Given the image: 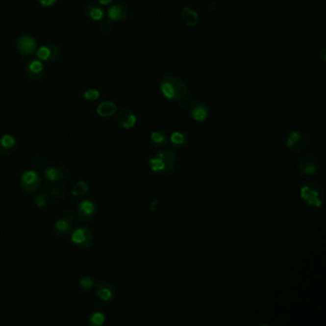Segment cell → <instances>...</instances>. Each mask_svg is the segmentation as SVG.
<instances>
[{"label": "cell", "mask_w": 326, "mask_h": 326, "mask_svg": "<svg viewBox=\"0 0 326 326\" xmlns=\"http://www.w3.org/2000/svg\"><path fill=\"white\" fill-rule=\"evenodd\" d=\"M160 90L163 96L170 100L183 102L189 98V88L186 82L173 74L162 77L160 82Z\"/></svg>", "instance_id": "6da1fadb"}, {"label": "cell", "mask_w": 326, "mask_h": 326, "mask_svg": "<svg viewBox=\"0 0 326 326\" xmlns=\"http://www.w3.org/2000/svg\"><path fill=\"white\" fill-rule=\"evenodd\" d=\"M300 196L304 206L313 211L321 209L326 200L323 186L315 181L305 182L301 188Z\"/></svg>", "instance_id": "7a4b0ae2"}, {"label": "cell", "mask_w": 326, "mask_h": 326, "mask_svg": "<svg viewBox=\"0 0 326 326\" xmlns=\"http://www.w3.org/2000/svg\"><path fill=\"white\" fill-rule=\"evenodd\" d=\"M151 172L158 174H169L178 166L177 154L171 150H163L154 153L149 160Z\"/></svg>", "instance_id": "3957f363"}, {"label": "cell", "mask_w": 326, "mask_h": 326, "mask_svg": "<svg viewBox=\"0 0 326 326\" xmlns=\"http://www.w3.org/2000/svg\"><path fill=\"white\" fill-rule=\"evenodd\" d=\"M297 173L301 178L316 176L320 171V161L313 154H304L297 163Z\"/></svg>", "instance_id": "277c9868"}, {"label": "cell", "mask_w": 326, "mask_h": 326, "mask_svg": "<svg viewBox=\"0 0 326 326\" xmlns=\"http://www.w3.org/2000/svg\"><path fill=\"white\" fill-rule=\"evenodd\" d=\"M284 145L286 149L291 150L292 152H301L310 145V138L309 136L301 130H291L289 131L285 139H284Z\"/></svg>", "instance_id": "5b68a950"}, {"label": "cell", "mask_w": 326, "mask_h": 326, "mask_svg": "<svg viewBox=\"0 0 326 326\" xmlns=\"http://www.w3.org/2000/svg\"><path fill=\"white\" fill-rule=\"evenodd\" d=\"M95 235L89 228L82 227L74 230L71 236V240L74 245L79 249H88L94 243Z\"/></svg>", "instance_id": "8992f818"}, {"label": "cell", "mask_w": 326, "mask_h": 326, "mask_svg": "<svg viewBox=\"0 0 326 326\" xmlns=\"http://www.w3.org/2000/svg\"><path fill=\"white\" fill-rule=\"evenodd\" d=\"M96 205L90 199H84L78 203L74 211L75 218L79 222L90 221L96 213Z\"/></svg>", "instance_id": "52a82bcc"}, {"label": "cell", "mask_w": 326, "mask_h": 326, "mask_svg": "<svg viewBox=\"0 0 326 326\" xmlns=\"http://www.w3.org/2000/svg\"><path fill=\"white\" fill-rule=\"evenodd\" d=\"M189 113L193 121L203 123L210 117V109L205 102L200 100H192L189 103Z\"/></svg>", "instance_id": "ba28073f"}, {"label": "cell", "mask_w": 326, "mask_h": 326, "mask_svg": "<svg viewBox=\"0 0 326 326\" xmlns=\"http://www.w3.org/2000/svg\"><path fill=\"white\" fill-rule=\"evenodd\" d=\"M20 186L24 192H37L40 186V177L39 173L35 171H26L20 177Z\"/></svg>", "instance_id": "9c48e42d"}, {"label": "cell", "mask_w": 326, "mask_h": 326, "mask_svg": "<svg viewBox=\"0 0 326 326\" xmlns=\"http://www.w3.org/2000/svg\"><path fill=\"white\" fill-rule=\"evenodd\" d=\"M16 46L21 55L28 57L38 50V41L30 35H22L17 40Z\"/></svg>", "instance_id": "30bf717a"}, {"label": "cell", "mask_w": 326, "mask_h": 326, "mask_svg": "<svg viewBox=\"0 0 326 326\" xmlns=\"http://www.w3.org/2000/svg\"><path fill=\"white\" fill-rule=\"evenodd\" d=\"M36 54L42 62H55L60 57V49L55 44H45L38 48Z\"/></svg>", "instance_id": "8fae6325"}, {"label": "cell", "mask_w": 326, "mask_h": 326, "mask_svg": "<svg viewBox=\"0 0 326 326\" xmlns=\"http://www.w3.org/2000/svg\"><path fill=\"white\" fill-rule=\"evenodd\" d=\"M25 71L29 78L33 80L41 79L45 74L44 64L39 58H31L26 62Z\"/></svg>", "instance_id": "7c38bea8"}, {"label": "cell", "mask_w": 326, "mask_h": 326, "mask_svg": "<svg viewBox=\"0 0 326 326\" xmlns=\"http://www.w3.org/2000/svg\"><path fill=\"white\" fill-rule=\"evenodd\" d=\"M108 20L112 22H123L130 19V11L124 4H114L107 10Z\"/></svg>", "instance_id": "4fadbf2b"}, {"label": "cell", "mask_w": 326, "mask_h": 326, "mask_svg": "<svg viewBox=\"0 0 326 326\" xmlns=\"http://www.w3.org/2000/svg\"><path fill=\"white\" fill-rule=\"evenodd\" d=\"M95 292L98 299L102 302H111L115 299V289L106 281L98 282L95 286Z\"/></svg>", "instance_id": "5bb4252c"}, {"label": "cell", "mask_w": 326, "mask_h": 326, "mask_svg": "<svg viewBox=\"0 0 326 326\" xmlns=\"http://www.w3.org/2000/svg\"><path fill=\"white\" fill-rule=\"evenodd\" d=\"M117 122L122 128L131 129L137 123V118L129 109H122L117 116Z\"/></svg>", "instance_id": "9a60e30c"}, {"label": "cell", "mask_w": 326, "mask_h": 326, "mask_svg": "<svg viewBox=\"0 0 326 326\" xmlns=\"http://www.w3.org/2000/svg\"><path fill=\"white\" fill-rule=\"evenodd\" d=\"M85 16L88 20L100 23L104 20V10L100 4L91 2L85 8Z\"/></svg>", "instance_id": "2e32d148"}, {"label": "cell", "mask_w": 326, "mask_h": 326, "mask_svg": "<svg viewBox=\"0 0 326 326\" xmlns=\"http://www.w3.org/2000/svg\"><path fill=\"white\" fill-rule=\"evenodd\" d=\"M190 141V136L189 133L183 129H179L174 131L173 134L170 137V143L171 146L173 147L174 150H179L183 149L188 145Z\"/></svg>", "instance_id": "e0dca14e"}, {"label": "cell", "mask_w": 326, "mask_h": 326, "mask_svg": "<svg viewBox=\"0 0 326 326\" xmlns=\"http://www.w3.org/2000/svg\"><path fill=\"white\" fill-rule=\"evenodd\" d=\"M44 176L51 182H58L64 180L68 176V172L63 167H49L44 171Z\"/></svg>", "instance_id": "ac0fdd59"}, {"label": "cell", "mask_w": 326, "mask_h": 326, "mask_svg": "<svg viewBox=\"0 0 326 326\" xmlns=\"http://www.w3.org/2000/svg\"><path fill=\"white\" fill-rule=\"evenodd\" d=\"M17 147V141L14 136L10 134L2 135L0 137V155L7 156L12 153Z\"/></svg>", "instance_id": "d6986e66"}, {"label": "cell", "mask_w": 326, "mask_h": 326, "mask_svg": "<svg viewBox=\"0 0 326 326\" xmlns=\"http://www.w3.org/2000/svg\"><path fill=\"white\" fill-rule=\"evenodd\" d=\"M118 107L112 100H104L97 107V114L102 118H108L116 114Z\"/></svg>", "instance_id": "ffe728a7"}, {"label": "cell", "mask_w": 326, "mask_h": 326, "mask_svg": "<svg viewBox=\"0 0 326 326\" xmlns=\"http://www.w3.org/2000/svg\"><path fill=\"white\" fill-rule=\"evenodd\" d=\"M181 17L184 20V22L188 26H196L199 21V16L196 11H194L191 7H184L181 10Z\"/></svg>", "instance_id": "44dd1931"}, {"label": "cell", "mask_w": 326, "mask_h": 326, "mask_svg": "<svg viewBox=\"0 0 326 326\" xmlns=\"http://www.w3.org/2000/svg\"><path fill=\"white\" fill-rule=\"evenodd\" d=\"M170 138L163 130H155L150 135V142L155 148L162 149L169 144Z\"/></svg>", "instance_id": "7402d4cb"}, {"label": "cell", "mask_w": 326, "mask_h": 326, "mask_svg": "<svg viewBox=\"0 0 326 326\" xmlns=\"http://www.w3.org/2000/svg\"><path fill=\"white\" fill-rule=\"evenodd\" d=\"M71 229H72V222L64 220L63 218L58 219L55 223V226H54L55 234L57 236H59V237H62V236H65V235L69 234Z\"/></svg>", "instance_id": "603a6c76"}, {"label": "cell", "mask_w": 326, "mask_h": 326, "mask_svg": "<svg viewBox=\"0 0 326 326\" xmlns=\"http://www.w3.org/2000/svg\"><path fill=\"white\" fill-rule=\"evenodd\" d=\"M45 192H47L50 196L52 197H55V198H58V199H62L66 196V192L65 190L60 187V186H58V185H47L45 186L44 188Z\"/></svg>", "instance_id": "cb8c5ba5"}, {"label": "cell", "mask_w": 326, "mask_h": 326, "mask_svg": "<svg viewBox=\"0 0 326 326\" xmlns=\"http://www.w3.org/2000/svg\"><path fill=\"white\" fill-rule=\"evenodd\" d=\"M104 323H105V316L100 311L94 312L87 319V324L90 326H101L104 325Z\"/></svg>", "instance_id": "d4e9b609"}, {"label": "cell", "mask_w": 326, "mask_h": 326, "mask_svg": "<svg viewBox=\"0 0 326 326\" xmlns=\"http://www.w3.org/2000/svg\"><path fill=\"white\" fill-rule=\"evenodd\" d=\"M89 191V186L84 181H79L76 183L72 189V194L74 196H81L86 194Z\"/></svg>", "instance_id": "484cf974"}, {"label": "cell", "mask_w": 326, "mask_h": 326, "mask_svg": "<svg viewBox=\"0 0 326 326\" xmlns=\"http://www.w3.org/2000/svg\"><path fill=\"white\" fill-rule=\"evenodd\" d=\"M79 287L85 293L91 292L92 289L94 288V279L88 276H82L79 279Z\"/></svg>", "instance_id": "4316f807"}, {"label": "cell", "mask_w": 326, "mask_h": 326, "mask_svg": "<svg viewBox=\"0 0 326 326\" xmlns=\"http://www.w3.org/2000/svg\"><path fill=\"white\" fill-rule=\"evenodd\" d=\"M82 97L84 100H88V101H94L100 99V90H98L96 88H89L87 90H85L82 94Z\"/></svg>", "instance_id": "83f0119b"}, {"label": "cell", "mask_w": 326, "mask_h": 326, "mask_svg": "<svg viewBox=\"0 0 326 326\" xmlns=\"http://www.w3.org/2000/svg\"><path fill=\"white\" fill-rule=\"evenodd\" d=\"M49 202L48 195L45 194H38L34 197V203L38 208H43L45 207Z\"/></svg>", "instance_id": "f1b7e54d"}, {"label": "cell", "mask_w": 326, "mask_h": 326, "mask_svg": "<svg viewBox=\"0 0 326 326\" xmlns=\"http://www.w3.org/2000/svg\"><path fill=\"white\" fill-rule=\"evenodd\" d=\"M43 7H52L57 4L59 0H37Z\"/></svg>", "instance_id": "f546056e"}, {"label": "cell", "mask_w": 326, "mask_h": 326, "mask_svg": "<svg viewBox=\"0 0 326 326\" xmlns=\"http://www.w3.org/2000/svg\"><path fill=\"white\" fill-rule=\"evenodd\" d=\"M62 218L64 220H67L69 222H72V220L75 218V214L74 212L71 211H65L62 213Z\"/></svg>", "instance_id": "4dcf8cb0"}, {"label": "cell", "mask_w": 326, "mask_h": 326, "mask_svg": "<svg viewBox=\"0 0 326 326\" xmlns=\"http://www.w3.org/2000/svg\"><path fill=\"white\" fill-rule=\"evenodd\" d=\"M158 207H159V200H158V199H153V200L150 202V206H149V212L153 213V212H155L156 210L158 209Z\"/></svg>", "instance_id": "1f68e13d"}, {"label": "cell", "mask_w": 326, "mask_h": 326, "mask_svg": "<svg viewBox=\"0 0 326 326\" xmlns=\"http://www.w3.org/2000/svg\"><path fill=\"white\" fill-rule=\"evenodd\" d=\"M326 48L324 47V48L320 51V53H319V58H321V60H322L323 62L326 61Z\"/></svg>", "instance_id": "d6a6232c"}, {"label": "cell", "mask_w": 326, "mask_h": 326, "mask_svg": "<svg viewBox=\"0 0 326 326\" xmlns=\"http://www.w3.org/2000/svg\"><path fill=\"white\" fill-rule=\"evenodd\" d=\"M114 0H98L99 4H100L101 6H106L109 5L110 3H112Z\"/></svg>", "instance_id": "836d02e7"}]
</instances>
